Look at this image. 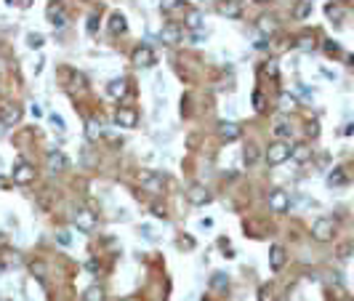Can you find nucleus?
I'll list each match as a JSON object with an SVG mask.
<instances>
[{
  "label": "nucleus",
  "mask_w": 354,
  "mask_h": 301,
  "mask_svg": "<svg viewBox=\"0 0 354 301\" xmlns=\"http://www.w3.org/2000/svg\"><path fill=\"white\" fill-rule=\"evenodd\" d=\"M291 157H293V149L288 142H274L266 149V163L269 165H282L285 160H291Z\"/></svg>",
  "instance_id": "obj_1"
},
{
  "label": "nucleus",
  "mask_w": 354,
  "mask_h": 301,
  "mask_svg": "<svg viewBox=\"0 0 354 301\" xmlns=\"http://www.w3.org/2000/svg\"><path fill=\"white\" fill-rule=\"evenodd\" d=\"M312 234L317 240H333V234H335V221L328 219V216H322V219H317L314 221V227H312Z\"/></svg>",
  "instance_id": "obj_2"
},
{
  "label": "nucleus",
  "mask_w": 354,
  "mask_h": 301,
  "mask_svg": "<svg viewBox=\"0 0 354 301\" xmlns=\"http://www.w3.org/2000/svg\"><path fill=\"white\" fill-rule=\"evenodd\" d=\"M14 182L16 184H30V182H35V168L27 163L24 157H19L16 165H14Z\"/></svg>",
  "instance_id": "obj_3"
},
{
  "label": "nucleus",
  "mask_w": 354,
  "mask_h": 301,
  "mask_svg": "<svg viewBox=\"0 0 354 301\" xmlns=\"http://www.w3.org/2000/svg\"><path fill=\"white\" fill-rule=\"evenodd\" d=\"M210 192H208V187H202V184H192L189 187V192H186V200H189V205H208L210 203Z\"/></svg>",
  "instance_id": "obj_4"
},
{
  "label": "nucleus",
  "mask_w": 354,
  "mask_h": 301,
  "mask_svg": "<svg viewBox=\"0 0 354 301\" xmlns=\"http://www.w3.org/2000/svg\"><path fill=\"white\" fill-rule=\"evenodd\" d=\"M115 123H117V128H136L138 112H136L133 107H120V109L115 112Z\"/></svg>",
  "instance_id": "obj_5"
},
{
  "label": "nucleus",
  "mask_w": 354,
  "mask_h": 301,
  "mask_svg": "<svg viewBox=\"0 0 354 301\" xmlns=\"http://www.w3.org/2000/svg\"><path fill=\"white\" fill-rule=\"evenodd\" d=\"M130 62H133L136 67H152L155 64V51L149 48V45H138V48H133V53H130Z\"/></svg>",
  "instance_id": "obj_6"
},
{
  "label": "nucleus",
  "mask_w": 354,
  "mask_h": 301,
  "mask_svg": "<svg viewBox=\"0 0 354 301\" xmlns=\"http://www.w3.org/2000/svg\"><path fill=\"white\" fill-rule=\"evenodd\" d=\"M141 187H144L147 192H155V195H157V192H163L165 178L157 173V171H144V173H141Z\"/></svg>",
  "instance_id": "obj_7"
},
{
  "label": "nucleus",
  "mask_w": 354,
  "mask_h": 301,
  "mask_svg": "<svg viewBox=\"0 0 354 301\" xmlns=\"http://www.w3.org/2000/svg\"><path fill=\"white\" fill-rule=\"evenodd\" d=\"M269 208H272L274 213H288V208H291V197H288L282 190L269 192Z\"/></svg>",
  "instance_id": "obj_8"
},
{
  "label": "nucleus",
  "mask_w": 354,
  "mask_h": 301,
  "mask_svg": "<svg viewBox=\"0 0 354 301\" xmlns=\"http://www.w3.org/2000/svg\"><path fill=\"white\" fill-rule=\"evenodd\" d=\"M19 117H22V109H19L16 104H6L3 109H0V126H3V128L16 126Z\"/></svg>",
  "instance_id": "obj_9"
},
{
  "label": "nucleus",
  "mask_w": 354,
  "mask_h": 301,
  "mask_svg": "<svg viewBox=\"0 0 354 301\" xmlns=\"http://www.w3.org/2000/svg\"><path fill=\"white\" fill-rule=\"evenodd\" d=\"M45 16H48V22L53 27H67V11L61 8V3H51L48 11H45Z\"/></svg>",
  "instance_id": "obj_10"
},
{
  "label": "nucleus",
  "mask_w": 354,
  "mask_h": 301,
  "mask_svg": "<svg viewBox=\"0 0 354 301\" xmlns=\"http://www.w3.org/2000/svg\"><path fill=\"white\" fill-rule=\"evenodd\" d=\"M75 227L83 229V232H91L93 227H96V216H93L91 211H86V208L78 211V213H75Z\"/></svg>",
  "instance_id": "obj_11"
},
{
  "label": "nucleus",
  "mask_w": 354,
  "mask_h": 301,
  "mask_svg": "<svg viewBox=\"0 0 354 301\" xmlns=\"http://www.w3.org/2000/svg\"><path fill=\"white\" fill-rule=\"evenodd\" d=\"M160 40L165 45H176V43H181V27H176V24H165L163 27V32H160Z\"/></svg>",
  "instance_id": "obj_12"
},
{
  "label": "nucleus",
  "mask_w": 354,
  "mask_h": 301,
  "mask_svg": "<svg viewBox=\"0 0 354 301\" xmlns=\"http://www.w3.org/2000/svg\"><path fill=\"white\" fill-rule=\"evenodd\" d=\"M219 14L227 16V19H240L242 16V6L237 3V0H224V3H219Z\"/></svg>",
  "instance_id": "obj_13"
},
{
  "label": "nucleus",
  "mask_w": 354,
  "mask_h": 301,
  "mask_svg": "<svg viewBox=\"0 0 354 301\" xmlns=\"http://www.w3.org/2000/svg\"><path fill=\"white\" fill-rule=\"evenodd\" d=\"M208 288L213 290V293H227L229 290V277L224 275V272H216V275L208 280Z\"/></svg>",
  "instance_id": "obj_14"
},
{
  "label": "nucleus",
  "mask_w": 354,
  "mask_h": 301,
  "mask_svg": "<svg viewBox=\"0 0 354 301\" xmlns=\"http://www.w3.org/2000/svg\"><path fill=\"white\" fill-rule=\"evenodd\" d=\"M269 267L274 272H279L285 267V248L282 246H272V251H269Z\"/></svg>",
  "instance_id": "obj_15"
},
{
  "label": "nucleus",
  "mask_w": 354,
  "mask_h": 301,
  "mask_svg": "<svg viewBox=\"0 0 354 301\" xmlns=\"http://www.w3.org/2000/svg\"><path fill=\"white\" fill-rule=\"evenodd\" d=\"M125 91H128V83H125L123 78H115V80L107 86V96H109V99H123Z\"/></svg>",
  "instance_id": "obj_16"
},
{
  "label": "nucleus",
  "mask_w": 354,
  "mask_h": 301,
  "mask_svg": "<svg viewBox=\"0 0 354 301\" xmlns=\"http://www.w3.org/2000/svg\"><path fill=\"white\" fill-rule=\"evenodd\" d=\"M107 30H109L112 35H123V32L128 30L125 16H123V14H112V16H109V22H107Z\"/></svg>",
  "instance_id": "obj_17"
},
{
  "label": "nucleus",
  "mask_w": 354,
  "mask_h": 301,
  "mask_svg": "<svg viewBox=\"0 0 354 301\" xmlns=\"http://www.w3.org/2000/svg\"><path fill=\"white\" fill-rule=\"evenodd\" d=\"M219 136L224 139V142H235V139H240V126L237 123H221L219 126Z\"/></svg>",
  "instance_id": "obj_18"
},
{
  "label": "nucleus",
  "mask_w": 354,
  "mask_h": 301,
  "mask_svg": "<svg viewBox=\"0 0 354 301\" xmlns=\"http://www.w3.org/2000/svg\"><path fill=\"white\" fill-rule=\"evenodd\" d=\"M277 30V19L274 16H261L258 19V32L261 35H272Z\"/></svg>",
  "instance_id": "obj_19"
},
{
  "label": "nucleus",
  "mask_w": 354,
  "mask_h": 301,
  "mask_svg": "<svg viewBox=\"0 0 354 301\" xmlns=\"http://www.w3.org/2000/svg\"><path fill=\"white\" fill-rule=\"evenodd\" d=\"M48 168H51L53 173L56 171H64V168H67V157H64L61 152H51L48 155Z\"/></svg>",
  "instance_id": "obj_20"
},
{
  "label": "nucleus",
  "mask_w": 354,
  "mask_h": 301,
  "mask_svg": "<svg viewBox=\"0 0 354 301\" xmlns=\"http://www.w3.org/2000/svg\"><path fill=\"white\" fill-rule=\"evenodd\" d=\"M99 136H101L99 120H96V117H88V123H86V139H88V142H96Z\"/></svg>",
  "instance_id": "obj_21"
},
{
  "label": "nucleus",
  "mask_w": 354,
  "mask_h": 301,
  "mask_svg": "<svg viewBox=\"0 0 354 301\" xmlns=\"http://www.w3.org/2000/svg\"><path fill=\"white\" fill-rule=\"evenodd\" d=\"M296 104H298V101H296V96H293V93H279V109H282V112H291V109H296Z\"/></svg>",
  "instance_id": "obj_22"
},
{
  "label": "nucleus",
  "mask_w": 354,
  "mask_h": 301,
  "mask_svg": "<svg viewBox=\"0 0 354 301\" xmlns=\"http://www.w3.org/2000/svg\"><path fill=\"white\" fill-rule=\"evenodd\" d=\"M83 298H86V301H104V288H101V285H91V288H86Z\"/></svg>",
  "instance_id": "obj_23"
},
{
  "label": "nucleus",
  "mask_w": 354,
  "mask_h": 301,
  "mask_svg": "<svg viewBox=\"0 0 354 301\" xmlns=\"http://www.w3.org/2000/svg\"><path fill=\"white\" fill-rule=\"evenodd\" d=\"M328 184H330V187H341V184H346V173H343L341 168H333V171L328 173Z\"/></svg>",
  "instance_id": "obj_24"
},
{
  "label": "nucleus",
  "mask_w": 354,
  "mask_h": 301,
  "mask_svg": "<svg viewBox=\"0 0 354 301\" xmlns=\"http://www.w3.org/2000/svg\"><path fill=\"white\" fill-rule=\"evenodd\" d=\"M186 27H189V30H202V14L200 11H189L186 14Z\"/></svg>",
  "instance_id": "obj_25"
},
{
  "label": "nucleus",
  "mask_w": 354,
  "mask_h": 301,
  "mask_svg": "<svg viewBox=\"0 0 354 301\" xmlns=\"http://www.w3.org/2000/svg\"><path fill=\"white\" fill-rule=\"evenodd\" d=\"M258 157H261L258 147H256V144H248V147H245V165H256Z\"/></svg>",
  "instance_id": "obj_26"
},
{
  "label": "nucleus",
  "mask_w": 354,
  "mask_h": 301,
  "mask_svg": "<svg viewBox=\"0 0 354 301\" xmlns=\"http://www.w3.org/2000/svg\"><path fill=\"white\" fill-rule=\"evenodd\" d=\"M27 45H30L32 51H37V48H43V45H45V37L40 32H30V35H27Z\"/></svg>",
  "instance_id": "obj_27"
},
{
  "label": "nucleus",
  "mask_w": 354,
  "mask_h": 301,
  "mask_svg": "<svg viewBox=\"0 0 354 301\" xmlns=\"http://www.w3.org/2000/svg\"><path fill=\"white\" fill-rule=\"evenodd\" d=\"M250 101H253V109H256V112H264V109H266V96H264V91H253Z\"/></svg>",
  "instance_id": "obj_28"
},
{
  "label": "nucleus",
  "mask_w": 354,
  "mask_h": 301,
  "mask_svg": "<svg viewBox=\"0 0 354 301\" xmlns=\"http://www.w3.org/2000/svg\"><path fill=\"white\" fill-rule=\"evenodd\" d=\"M325 14H328L333 22H338V19H343V8L335 6V3H330V6H325Z\"/></svg>",
  "instance_id": "obj_29"
},
{
  "label": "nucleus",
  "mask_w": 354,
  "mask_h": 301,
  "mask_svg": "<svg viewBox=\"0 0 354 301\" xmlns=\"http://www.w3.org/2000/svg\"><path fill=\"white\" fill-rule=\"evenodd\" d=\"M296 160H298V163H306V160H309L312 157V152H309V149H306V147H296Z\"/></svg>",
  "instance_id": "obj_30"
},
{
  "label": "nucleus",
  "mask_w": 354,
  "mask_h": 301,
  "mask_svg": "<svg viewBox=\"0 0 354 301\" xmlns=\"http://www.w3.org/2000/svg\"><path fill=\"white\" fill-rule=\"evenodd\" d=\"M176 6H179V0H160V11L163 14H171Z\"/></svg>",
  "instance_id": "obj_31"
},
{
  "label": "nucleus",
  "mask_w": 354,
  "mask_h": 301,
  "mask_svg": "<svg viewBox=\"0 0 354 301\" xmlns=\"http://www.w3.org/2000/svg\"><path fill=\"white\" fill-rule=\"evenodd\" d=\"M56 240H59V246H64V248H69V246H72L69 232H59V234H56Z\"/></svg>",
  "instance_id": "obj_32"
},
{
  "label": "nucleus",
  "mask_w": 354,
  "mask_h": 301,
  "mask_svg": "<svg viewBox=\"0 0 354 301\" xmlns=\"http://www.w3.org/2000/svg\"><path fill=\"white\" fill-rule=\"evenodd\" d=\"M309 11H312V3H309V0H304V3H301V6H298V11H296V16H298V19H304V16H306V14H309Z\"/></svg>",
  "instance_id": "obj_33"
},
{
  "label": "nucleus",
  "mask_w": 354,
  "mask_h": 301,
  "mask_svg": "<svg viewBox=\"0 0 354 301\" xmlns=\"http://www.w3.org/2000/svg\"><path fill=\"white\" fill-rule=\"evenodd\" d=\"M155 93H157V96H163V93H165V86H163V75H157V78H155Z\"/></svg>",
  "instance_id": "obj_34"
},
{
  "label": "nucleus",
  "mask_w": 354,
  "mask_h": 301,
  "mask_svg": "<svg viewBox=\"0 0 354 301\" xmlns=\"http://www.w3.org/2000/svg\"><path fill=\"white\" fill-rule=\"evenodd\" d=\"M149 211H152V213L157 216V219H163V216H165V208H163L160 203H152V205H149Z\"/></svg>",
  "instance_id": "obj_35"
},
{
  "label": "nucleus",
  "mask_w": 354,
  "mask_h": 301,
  "mask_svg": "<svg viewBox=\"0 0 354 301\" xmlns=\"http://www.w3.org/2000/svg\"><path fill=\"white\" fill-rule=\"evenodd\" d=\"M264 75H269V78H277V64H274V62H266Z\"/></svg>",
  "instance_id": "obj_36"
},
{
  "label": "nucleus",
  "mask_w": 354,
  "mask_h": 301,
  "mask_svg": "<svg viewBox=\"0 0 354 301\" xmlns=\"http://www.w3.org/2000/svg\"><path fill=\"white\" fill-rule=\"evenodd\" d=\"M274 131H277V136H282V139H285V136H291V126H285V123H279Z\"/></svg>",
  "instance_id": "obj_37"
},
{
  "label": "nucleus",
  "mask_w": 354,
  "mask_h": 301,
  "mask_svg": "<svg viewBox=\"0 0 354 301\" xmlns=\"http://www.w3.org/2000/svg\"><path fill=\"white\" fill-rule=\"evenodd\" d=\"M325 51H328L330 56H335V53H338V45H335L333 40H325Z\"/></svg>",
  "instance_id": "obj_38"
},
{
  "label": "nucleus",
  "mask_w": 354,
  "mask_h": 301,
  "mask_svg": "<svg viewBox=\"0 0 354 301\" xmlns=\"http://www.w3.org/2000/svg\"><path fill=\"white\" fill-rule=\"evenodd\" d=\"M51 123L56 131H64V120H59V115H51Z\"/></svg>",
  "instance_id": "obj_39"
},
{
  "label": "nucleus",
  "mask_w": 354,
  "mask_h": 301,
  "mask_svg": "<svg viewBox=\"0 0 354 301\" xmlns=\"http://www.w3.org/2000/svg\"><path fill=\"white\" fill-rule=\"evenodd\" d=\"M298 45H301L304 51H312V48H314V45H312V37H301V43H298Z\"/></svg>",
  "instance_id": "obj_40"
},
{
  "label": "nucleus",
  "mask_w": 354,
  "mask_h": 301,
  "mask_svg": "<svg viewBox=\"0 0 354 301\" xmlns=\"http://www.w3.org/2000/svg\"><path fill=\"white\" fill-rule=\"evenodd\" d=\"M32 272H35V275H45V267L40 264V261H35V264H32Z\"/></svg>",
  "instance_id": "obj_41"
},
{
  "label": "nucleus",
  "mask_w": 354,
  "mask_h": 301,
  "mask_svg": "<svg viewBox=\"0 0 354 301\" xmlns=\"http://www.w3.org/2000/svg\"><path fill=\"white\" fill-rule=\"evenodd\" d=\"M96 22H99V19H96V16H91V22H88V32H96V27H99Z\"/></svg>",
  "instance_id": "obj_42"
},
{
  "label": "nucleus",
  "mask_w": 354,
  "mask_h": 301,
  "mask_svg": "<svg viewBox=\"0 0 354 301\" xmlns=\"http://www.w3.org/2000/svg\"><path fill=\"white\" fill-rule=\"evenodd\" d=\"M32 115H35V117H40V115H43V109H40V104H32Z\"/></svg>",
  "instance_id": "obj_43"
},
{
  "label": "nucleus",
  "mask_w": 354,
  "mask_h": 301,
  "mask_svg": "<svg viewBox=\"0 0 354 301\" xmlns=\"http://www.w3.org/2000/svg\"><path fill=\"white\" fill-rule=\"evenodd\" d=\"M22 3H24V6H30V3H32V0H22Z\"/></svg>",
  "instance_id": "obj_44"
},
{
  "label": "nucleus",
  "mask_w": 354,
  "mask_h": 301,
  "mask_svg": "<svg viewBox=\"0 0 354 301\" xmlns=\"http://www.w3.org/2000/svg\"><path fill=\"white\" fill-rule=\"evenodd\" d=\"M256 3H269V0H256Z\"/></svg>",
  "instance_id": "obj_45"
},
{
  "label": "nucleus",
  "mask_w": 354,
  "mask_h": 301,
  "mask_svg": "<svg viewBox=\"0 0 354 301\" xmlns=\"http://www.w3.org/2000/svg\"><path fill=\"white\" fill-rule=\"evenodd\" d=\"M349 62H351V64H354V56H349Z\"/></svg>",
  "instance_id": "obj_46"
},
{
  "label": "nucleus",
  "mask_w": 354,
  "mask_h": 301,
  "mask_svg": "<svg viewBox=\"0 0 354 301\" xmlns=\"http://www.w3.org/2000/svg\"><path fill=\"white\" fill-rule=\"evenodd\" d=\"M6 3H16V0H6Z\"/></svg>",
  "instance_id": "obj_47"
},
{
  "label": "nucleus",
  "mask_w": 354,
  "mask_h": 301,
  "mask_svg": "<svg viewBox=\"0 0 354 301\" xmlns=\"http://www.w3.org/2000/svg\"><path fill=\"white\" fill-rule=\"evenodd\" d=\"M349 3H351V0H349Z\"/></svg>",
  "instance_id": "obj_48"
}]
</instances>
